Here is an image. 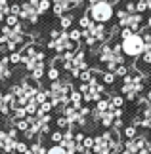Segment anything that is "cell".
Instances as JSON below:
<instances>
[{
    "label": "cell",
    "instance_id": "1",
    "mask_svg": "<svg viewBox=\"0 0 151 154\" xmlns=\"http://www.w3.org/2000/svg\"><path fill=\"white\" fill-rule=\"evenodd\" d=\"M27 36L23 34V27L21 23L15 27H8L4 25L2 29H0V46L10 51H17L19 48H25L27 46Z\"/></svg>",
    "mask_w": 151,
    "mask_h": 154
},
{
    "label": "cell",
    "instance_id": "2",
    "mask_svg": "<svg viewBox=\"0 0 151 154\" xmlns=\"http://www.w3.org/2000/svg\"><path fill=\"white\" fill-rule=\"evenodd\" d=\"M46 61V51L40 48V46H34V44H29L23 48L21 51V63L25 65V69L29 72H33L37 67L44 65Z\"/></svg>",
    "mask_w": 151,
    "mask_h": 154
},
{
    "label": "cell",
    "instance_id": "3",
    "mask_svg": "<svg viewBox=\"0 0 151 154\" xmlns=\"http://www.w3.org/2000/svg\"><path fill=\"white\" fill-rule=\"evenodd\" d=\"M86 14L90 15V19H92L94 23H101V25H105V23H109L115 17V8H113V4L101 0V2L94 4V6H88Z\"/></svg>",
    "mask_w": 151,
    "mask_h": 154
},
{
    "label": "cell",
    "instance_id": "4",
    "mask_svg": "<svg viewBox=\"0 0 151 154\" xmlns=\"http://www.w3.org/2000/svg\"><path fill=\"white\" fill-rule=\"evenodd\" d=\"M120 46H123V53L128 59H138L146 51V42H143L142 34H132V36L120 40Z\"/></svg>",
    "mask_w": 151,
    "mask_h": 154
},
{
    "label": "cell",
    "instance_id": "5",
    "mask_svg": "<svg viewBox=\"0 0 151 154\" xmlns=\"http://www.w3.org/2000/svg\"><path fill=\"white\" fill-rule=\"evenodd\" d=\"M38 4H33V2H23L21 4V14H19V19H25L29 23H37L38 21Z\"/></svg>",
    "mask_w": 151,
    "mask_h": 154
},
{
    "label": "cell",
    "instance_id": "6",
    "mask_svg": "<svg viewBox=\"0 0 151 154\" xmlns=\"http://www.w3.org/2000/svg\"><path fill=\"white\" fill-rule=\"evenodd\" d=\"M14 106H15L14 95L0 91V114H10V112H14Z\"/></svg>",
    "mask_w": 151,
    "mask_h": 154
},
{
    "label": "cell",
    "instance_id": "7",
    "mask_svg": "<svg viewBox=\"0 0 151 154\" xmlns=\"http://www.w3.org/2000/svg\"><path fill=\"white\" fill-rule=\"evenodd\" d=\"M11 76V69H10V57H6L0 53V82L8 80Z\"/></svg>",
    "mask_w": 151,
    "mask_h": 154
},
{
    "label": "cell",
    "instance_id": "8",
    "mask_svg": "<svg viewBox=\"0 0 151 154\" xmlns=\"http://www.w3.org/2000/svg\"><path fill=\"white\" fill-rule=\"evenodd\" d=\"M103 150H109V141H107L103 135H96V137H94V149H92V152L98 154V152H103Z\"/></svg>",
    "mask_w": 151,
    "mask_h": 154
},
{
    "label": "cell",
    "instance_id": "9",
    "mask_svg": "<svg viewBox=\"0 0 151 154\" xmlns=\"http://www.w3.org/2000/svg\"><path fill=\"white\" fill-rule=\"evenodd\" d=\"M73 19L75 17L69 14H65V15H61L59 17V27H61V31H71V29H73Z\"/></svg>",
    "mask_w": 151,
    "mask_h": 154
},
{
    "label": "cell",
    "instance_id": "10",
    "mask_svg": "<svg viewBox=\"0 0 151 154\" xmlns=\"http://www.w3.org/2000/svg\"><path fill=\"white\" fill-rule=\"evenodd\" d=\"M69 101H71V105H73L75 109H80L82 103H84L82 101V93L78 91V90H73V91L69 93Z\"/></svg>",
    "mask_w": 151,
    "mask_h": 154
},
{
    "label": "cell",
    "instance_id": "11",
    "mask_svg": "<svg viewBox=\"0 0 151 154\" xmlns=\"http://www.w3.org/2000/svg\"><path fill=\"white\" fill-rule=\"evenodd\" d=\"M34 101H37V105H38V106H40L42 103L50 101V91H48V90H44V88H38L37 95H34Z\"/></svg>",
    "mask_w": 151,
    "mask_h": 154
},
{
    "label": "cell",
    "instance_id": "12",
    "mask_svg": "<svg viewBox=\"0 0 151 154\" xmlns=\"http://www.w3.org/2000/svg\"><path fill=\"white\" fill-rule=\"evenodd\" d=\"M115 80H117V76H115V72H109V70H105L103 74H101V82H103L105 88H111L115 84Z\"/></svg>",
    "mask_w": 151,
    "mask_h": 154
},
{
    "label": "cell",
    "instance_id": "13",
    "mask_svg": "<svg viewBox=\"0 0 151 154\" xmlns=\"http://www.w3.org/2000/svg\"><path fill=\"white\" fill-rule=\"evenodd\" d=\"M92 25H94V21L90 19L88 14H84V15L78 17V29H80V31H84V29H90Z\"/></svg>",
    "mask_w": 151,
    "mask_h": 154
},
{
    "label": "cell",
    "instance_id": "14",
    "mask_svg": "<svg viewBox=\"0 0 151 154\" xmlns=\"http://www.w3.org/2000/svg\"><path fill=\"white\" fill-rule=\"evenodd\" d=\"M10 15V4L8 0H0V23L6 21V17Z\"/></svg>",
    "mask_w": 151,
    "mask_h": 154
},
{
    "label": "cell",
    "instance_id": "15",
    "mask_svg": "<svg viewBox=\"0 0 151 154\" xmlns=\"http://www.w3.org/2000/svg\"><path fill=\"white\" fill-rule=\"evenodd\" d=\"M46 76H48L52 82H56V80H59V76H61V70H59L56 65H52V67L46 70Z\"/></svg>",
    "mask_w": 151,
    "mask_h": 154
},
{
    "label": "cell",
    "instance_id": "16",
    "mask_svg": "<svg viewBox=\"0 0 151 154\" xmlns=\"http://www.w3.org/2000/svg\"><path fill=\"white\" fill-rule=\"evenodd\" d=\"M109 106H111V103H109V99H100L98 103H96V106H94V110H98V112H107L109 110Z\"/></svg>",
    "mask_w": 151,
    "mask_h": 154
},
{
    "label": "cell",
    "instance_id": "17",
    "mask_svg": "<svg viewBox=\"0 0 151 154\" xmlns=\"http://www.w3.org/2000/svg\"><path fill=\"white\" fill-rule=\"evenodd\" d=\"M124 137L126 139H134L136 135H138V128L134 126V124H128V126H124Z\"/></svg>",
    "mask_w": 151,
    "mask_h": 154
},
{
    "label": "cell",
    "instance_id": "18",
    "mask_svg": "<svg viewBox=\"0 0 151 154\" xmlns=\"http://www.w3.org/2000/svg\"><path fill=\"white\" fill-rule=\"evenodd\" d=\"M130 67H128V65H119V67L117 69H115V76H117V78H124V76L126 74H130Z\"/></svg>",
    "mask_w": 151,
    "mask_h": 154
},
{
    "label": "cell",
    "instance_id": "19",
    "mask_svg": "<svg viewBox=\"0 0 151 154\" xmlns=\"http://www.w3.org/2000/svg\"><path fill=\"white\" fill-rule=\"evenodd\" d=\"M92 76H94V69H86V70H80V76H78V80L80 82H88L92 80Z\"/></svg>",
    "mask_w": 151,
    "mask_h": 154
},
{
    "label": "cell",
    "instance_id": "20",
    "mask_svg": "<svg viewBox=\"0 0 151 154\" xmlns=\"http://www.w3.org/2000/svg\"><path fill=\"white\" fill-rule=\"evenodd\" d=\"M69 38L78 44L82 40V31H80V29H71V31H69Z\"/></svg>",
    "mask_w": 151,
    "mask_h": 154
},
{
    "label": "cell",
    "instance_id": "21",
    "mask_svg": "<svg viewBox=\"0 0 151 154\" xmlns=\"http://www.w3.org/2000/svg\"><path fill=\"white\" fill-rule=\"evenodd\" d=\"M44 72H46V70H44V65H40V67H37V69L31 72V80H34V82L40 80L42 76H44Z\"/></svg>",
    "mask_w": 151,
    "mask_h": 154
},
{
    "label": "cell",
    "instance_id": "22",
    "mask_svg": "<svg viewBox=\"0 0 151 154\" xmlns=\"http://www.w3.org/2000/svg\"><path fill=\"white\" fill-rule=\"evenodd\" d=\"M52 110H54V105H52L50 101H46V103H42V105L38 106L37 112H40V114H50Z\"/></svg>",
    "mask_w": 151,
    "mask_h": 154
},
{
    "label": "cell",
    "instance_id": "23",
    "mask_svg": "<svg viewBox=\"0 0 151 154\" xmlns=\"http://www.w3.org/2000/svg\"><path fill=\"white\" fill-rule=\"evenodd\" d=\"M124 149L128 150L130 154H138V146H136V143H134V139H126V141H124Z\"/></svg>",
    "mask_w": 151,
    "mask_h": 154
},
{
    "label": "cell",
    "instance_id": "24",
    "mask_svg": "<svg viewBox=\"0 0 151 154\" xmlns=\"http://www.w3.org/2000/svg\"><path fill=\"white\" fill-rule=\"evenodd\" d=\"M56 124H57V128H59V129H69V128H71L69 120H67V118H65L63 114H61V116H59L57 120H56Z\"/></svg>",
    "mask_w": 151,
    "mask_h": 154
},
{
    "label": "cell",
    "instance_id": "25",
    "mask_svg": "<svg viewBox=\"0 0 151 154\" xmlns=\"http://www.w3.org/2000/svg\"><path fill=\"white\" fill-rule=\"evenodd\" d=\"M4 25H8V27H15V25H19V17H17V15H14V14H10L8 17H6Z\"/></svg>",
    "mask_w": 151,
    "mask_h": 154
},
{
    "label": "cell",
    "instance_id": "26",
    "mask_svg": "<svg viewBox=\"0 0 151 154\" xmlns=\"http://www.w3.org/2000/svg\"><path fill=\"white\" fill-rule=\"evenodd\" d=\"M123 8H124L126 11H128L130 15H134V14H136V0H126Z\"/></svg>",
    "mask_w": 151,
    "mask_h": 154
},
{
    "label": "cell",
    "instance_id": "27",
    "mask_svg": "<svg viewBox=\"0 0 151 154\" xmlns=\"http://www.w3.org/2000/svg\"><path fill=\"white\" fill-rule=\"evenodd\" d=\"M50 8H52L50 0H40V2H38V14H46Z\"/></svg>",
    "mask_w": 151,
    "mask_h": 154
},
{
    "label": "cell",
    "instance_id": "28",
    "mask_svg": "<svg viewBox=\"0 0 151 154\" xmlns=\"http://www.w3.org/2000/svg\"><path fill=\"white\" fill-rule=\"evenodd\" d=\"M46 154H67V152H65V149L61 145H54V146H50V149L46 150Z\"/></svg>",
    "mask_w": 151,
    "mask_h": 154
},
{
    "label": "cell",
    "instance_id": "29",
    "mask_svg": "<svg viewBox=\"0 0 151 154\" xmlns=\"http://www.w3.org/2000/svg\"><path fill=\"white\" fill-rule=\"evenodd\" d=\"M142 65H151V46H147L142 55Z\"/></svg>",
    "mask_w": 151,
    "mask_h": 154
},
{
    "label": "cell",
    "instance_id": "30",
    "mask_svg": "<svg viewBox=\"0 0 151 154\" xmlns=\"http://www.w3.org/2000/svg\"><path fill=\"white\" fill-rule=\"evenodd\" d=\"M147 11V4L143 2V0H136V14H146Z\"/></svg>",
    "mask_w": 151,
    "mask_h": 154
},
{
    "label": "cell",
    "instance_id": "31",
    "mask_svg": "<svg viewBox=\"0 0 151 154\" xmlns=\"http://www.w3.org/2000/svg\"><path fill=\"white\" fill-rule=\"evenodd\" d=\"M82 146H84V150H92L94 149V137H90V135H86L82 141Z\"/></svg>",
    "mask_w": 151,
    "mask_h": 154
},
{
    "label": "cell",
    "instance_id": "32",
    "mask_svg": "<svg viewBox=\"0 0 151 154\" xmlns=\"http://www.w3.org/2000/svg\"><path fill=\"white\" fill-rule=\"evenodd\" d=\"M10 63H11V65L21 63V51H11V53H10Z\"/></svg>",
    "mask_w": 151,
    "mask_h": 154
},
{
    "label": "cell",
    "instance_id": "33",
    "mask_svg": "<svg viewBox=\"0 0 151 154\" xmlns=\"http://www.w3.org/2000/svg\"><path fill=\"white\" fill-rule=\"evenodd\" d=\"M50 139H52L56 145H61V141H63V133H61V131H54V133H50Z\"/></svg>",
    "mask_w": 151,
    "mask_h": 154
},
{
    "label": "cell",
    "instance_id": "34",
    "mask_svg": "<svg viewBox=\"0 0 151 154\" xmlns=\"http://www.w3.org/2000/svg\"><path fill=\"white\" fill-rule=\"evenodd\" d=\"M132 34H134V32H132L128 27H124V29H120V31H119V38H120V40H124V38L132 36Z\"/></svg>",
    "mask_w": 151,
    "mask_h": 154
},
{
    "label": "cell",
    "instance_id": "35",
    "mask_svg": "<svg viewBox=\"0 0 151 154\" xmlns=\"http://www.w3.org/2000/svg\"><path fill=\"white\" fill-rule=\"evenodd\" d=\"M123 128H124V122H123V118L115 120V122H113V126H111V129H115V131H120Z\"/></svg>",
    "mask_w": 151,
    "mask_h": 154
},
{
    "label": "cell",
    "instance_id": "36",
    "mask_svg": "<svg viewBox=\"0 0 151 154\" xmlns=\"http://www.w3.org/2000/svg\"><path fill=\"white\" fill-rule=\"evenodd\" d=\"M10 14H14V15L19 17V14H21V6H19V4H11V6H10Z\"/></svg>",
    "mask_w": 151,
    "mask_h": 154
},
{
    "label": "cell",
    "instance_id": "37",
    "mask_svg": "<svg viewBox=\"0 0 151 154\" xmlns=\"http://www.w3.org/2000/svg\"><path fill=\"white\" fill-rule=\"evenodd\" d=\"M78 91H80L82 95H84V93H88V91H90V86L86 84V82H80V86H78Z\"/></svg>",
    "mask_w": 151,
    "mask_h": 154
},
{
    "label": "cell",
    "instance_id": "38",
    "mask_svg": "<svg viewBox=\"0 0 151 154\" xmlns=\"http://www.w3.org/2000/svg\"><path fill=\"white\" fill-rule=\"evenodd\" d=\"M84 137H86V135H84L82 131H78V133H75V143H82V141H84Z\"/></svg>",
    "mask_w": 151,
    "mask_h": 154
},
{
    "label": "cell",
    "instance_id": "39",
    "mask_svg": "<svg viewBox=\"0 0 151 154\" xmlns=\"http://www.w3.org/2000/svg\"><path fill=\"white\" fill-rule=\"evenodd\" d=\"M143 97H146V101L151 105V90H147V91H146V95H143Z\"/></svg>",
    "mask_w": 151,
    "mask_h": 154
},
{
    "label": "cell",
    "instance_id": "40",
    "mask_svg": "<svg viewBox=\"0 0 151 154\" xmlns=\"http://www.w3.org/2000/svg\"><path fill=\"white\" fill-rule=\"evenodd\" d=\"M146 27H149V29H151V15L147 17V25H146Z\"/></svg>",
    "mask_w": 151,
    "mask_h": 154
},
{
    "label": "cell",
    "instance_id": "41",
    "mask_svg": "<svg viewBox=\"0 0 151 154\" xmlns=\"http://www.w3.org/2000/svg\"><path fill=\"white\" fill-rule=\"evenodd\" d=\"M82 154H94V152H92V150H84Z\"/></svg>",
    "mask_w": 151,
    "mask_h": 154
},
{
    "label": "cell",
    "instance_id": "42",
    "mask_svg": "<svg viewBox=\"0 0 151 154\" xmlns=\"http://www.w3.org/2000/svg\"><path fill=\"white\" fill-rule=\"evenodd\" d=\"M98 154H109V150H103V152H98Z\"/></svg>",
    "mask_w": 151,
    "mask_h": 154
},
{
    "label": "cell",
    "instance_id": "43",
    "mask_svg": "<svg viewBox=\"0 0 151 154\" xmlns=\"http://www.w3.org/2000/svg\"><path fill=\"white\" fill-rule=\"evenodd\" d=\"M147 129H149V131H151V122H149V128H147Z\"/></svg>",
    "mask_w": 151,
    "mask_h": 154
},
{
    "label": "cell",
    "instance_id": "44",
    "mask_svg": "<svg viewBox=\"0 0 151 154\" xmlns=\"http://www.w3.org/2000/svg\"><path fill=\"white\" fill-rule=\"evenodd\" d=\"M78 2H84V0H78Z\"/></svg>",
    "mask_w": 151,
    "mask_h": 154
},
{
    "label": "cell",
    "instance_id": "45",
    "mask_svg": "<svg viewBox=\"0 0 151 154\" xmlns=\"http://www.w3.org/2000/svg\"><path fill=\"white\" fill-rule=\"evenodd\" d=\"M149 82H151V76H149Z\"/></svg>",
    "mask_w": 151,
    "mask_h": 154
},
{
    "label": "cell",
    "instance_id": "46",
    "mask_svg": "<svg viewBox=\"0 0 151 154\" xmlns=\"http://www.w3.org/2000/svg\"><path fill=\"white\" fill-rule=\"evenodd\" d=\"M0 50H2V46H0Z\"/></svg>",
    "mask_w": 151,
    "mask_h": 154
}]
</instances>
